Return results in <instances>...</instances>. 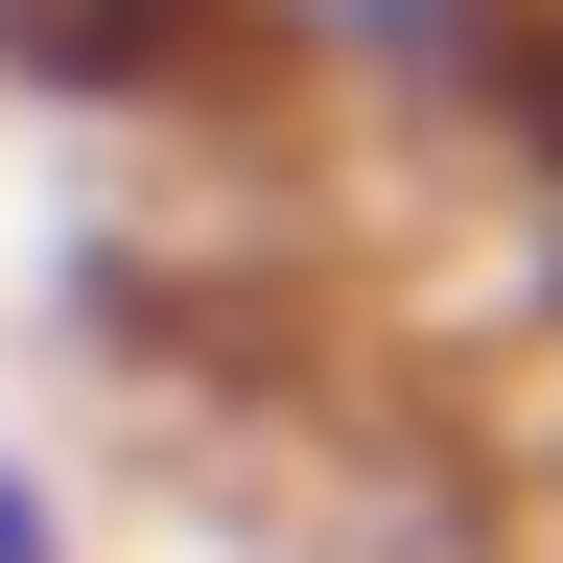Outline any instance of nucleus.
<instances>
[{
  "label": "nucleus",
  "mask_w": 563,
  "mask_h": 563,
  "mask_svg": "<svg viewBox=\"0 0 563 563\" xmlns=\"http://www.w3.org/2000/svg\"><path fill=\"white\" fill-rule=\"evenodd\" d=\"M211 24L258 70H306V95H352V118H470V95L540 70L563 0H211Z\"/></svg>",
  "instance_id": "obj_1"
},
{
  "label": "nucleus",
  "mask_w": 563,
  "mask_h": 563,
  "mask_svg": "<svg viewBox=\"0 0 563 563\" xmlns=\"http://www.w3.org/2000/svg\"><path fill=\"white\" fill-rule=\"evenodd\" d=\"M0 563H95V517H70V470L0 422Z\"/></svg>",
  "instance_id": "obj_2"
}]
</instances>
